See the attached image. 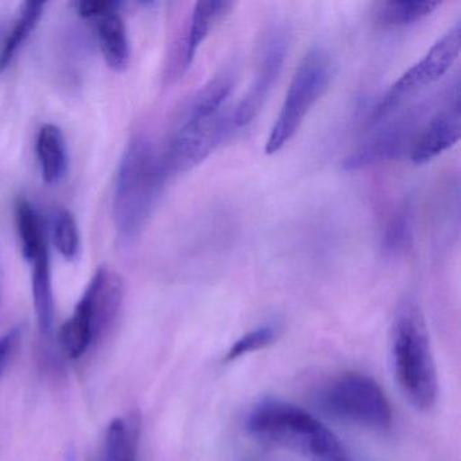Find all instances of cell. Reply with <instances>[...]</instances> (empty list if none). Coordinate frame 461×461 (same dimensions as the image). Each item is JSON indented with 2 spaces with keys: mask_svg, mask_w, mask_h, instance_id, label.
<instances>
[{
  "mask_svg": "<svg viewBox=\"0 0 461 461\" xmlns=\"http://www.w3.org/2000/svg\"><path fill=\"white\" fill-rule=\"evenodd\" d=\"M120 7H115L93 20L102 55L107 66L117 72L125 71L131 60L128 32L120 15Z\"/></svg>",
  "mask_w": 461,
  "mask_h": 461,
  "instance_id": "obj_11",
  "label": "cell"
},
{
  "mask_svg": "<svg viewBox=\"0 0 461 461\" xmlns=\"http://www.w3.org/2000/svg\"><path fill=\"white\" fill-rule=\"evenodd\" d=\"M233 129V114L225 107L210 115L187 113L161 156L167 176L183 174L203 163Z\"/></svg>",
  "mask_w": 461,
  "mask_h": 461,
  "instance_id": "obj_6",
  "label": "cell"
},
{
  "mask_svg": "<svg viewBox=\"0 0 461 461\" xmlns=\"http://www.w3.org/2000/svg\"><path fill=\"white\" fill-rule=\"evenodd\" d=\"M288 47H290V40H288L287 32L280 26L271 29L264 37L260 52H258L255 77L247 94L237 104L236 112L233 113V122L236 128L249 125L260 114L285 68Z\"/></svg>",
  "mask_w": 461,
  "mask_h": 461,
  "instance_id": "obj_8",
  "label": "cell"
},
{
  "mask_svg": "<svg viewBox=\"0 0 461 461\" xmlns=\"http://www.w3.org/2000/svg\"><path fill=\"white\" fill-rule=\"evenodd\" d=\"M412 242V209L410 203L402 204L395 210L385 226L383 236V250L387 255H403Z\"/></svg>",
  "mask_w": 461,
  "mask_h": 461,
  "instance_id": "obj_21",
  "label": "cell"
},
{
  "mask_svg": "<svg viewBox=\"0 0 461 461\" xmlns=\"http://www.w3.org/2000/svg\"><path fill=\"white\" fill-rule=\"evenodd\" d=\"M80 17L85 20L93 21L99 15L110 12V10L120 7V2H113V0H83L79 4L75 5Z\"/></svg>",
  "mask_w": 461,
  "mask_h": 461,
  "instance_id": "obj_24",
  "label": "cell"
},
{
  "mask_svg": "<svg viewBox=\"0 0 461 461\" xmlns=\"http://www.w3.org/2000/svg\"><path fill=\"white\" fill-rule=\"evenodd\" d=\"M234 85H236V75L231 69L226 68L218 72L194 96L188 107V114L210 115L220 112L225 107Z\"/></svg>",
  "mask_w": 461,
  "mask_h": 461,
  "instance_id": "obj_19",
  "label": "cell"
},
{
  "mask_svg": "<svg viewBox=\"0 0 461 461\" xmlns=\"http://www.w3.org/2000/svg\"><path fill=\"white\" fill-rule=\"evenodd\" d=\"M248 430L269 444L293 450L310 461H350L344 445L302 407L279 399H266L253 407Z\"/></svg>",
  "mask_w": 461,
  "mask_h": 461,
  "instance_id": "obj_2",
  "label": "cell"
},
{
  "mask_svg": "<svg viewBox=\"0 0 461 461\" xmlns=\"http://www.w3.org/2000/svg\"><path fill=\"white\" fill-rule=\"evenodd\" d=\"M461 136L460 85L456 80L441 109L420 129L410 158L414 164H426L457 144Z\"/></svg>",
  "mask_w": 461,
  "mask_h": 461,
  "instance_id": "obj_10",
  "label": "cell"
},
{
  "mask_svg": "<svg viewBox=\"0 0 461 461\" xmlns=\"http://www.w3.org/2000/svg\"><path fill=\"white\" fill-rule=\"evenodd\" d=\"M140 418L131 414L110 423L104 447L96 461H137L139 458Z\"/></svg>",
  "mask_w": 461,
  "mask_h": 461,
  "instance_id": "obj_14",
  "label": "cell"
},
{
  "mask_svg": "<svg viewBox=\"0 0 461 461\" xmlns=\"http://www.w3.org/2000/svg\"><path fill=\"white\" fill-rule=\"evenodd\" d=\"M17 225L23 258L33 261L42 248L47 247V236L41 220L31 202L21 199L17 203Z\"/></svg>",
  "mask_w": 461,
  "mask_h": 461,
  "instance_id": "obj_20",
  "label": "cell"
},
{
  "mask_svg": "<svg viewBox=\"0 0 461 461\" xmlns=\"http://www.w3.org/2000/svg\"><path fill=\"white\" fill-rule=\"evenodd\" d=\"M439 2L434 0H393L380 5L376 21L384 28H404L425 20L436 12Z\"/></svg>",
  "mask_w": 461,
  "mask_h": 461,
  "instance_id": "obj_18",
  "label": "cell"
},
{
  "mask_svg": "<svg viewBox=\"0 0 461 461\" xmlns=\"http://www.w3.org/2000/svg\"><path fill=\"white\" fill-rule=\"evenodd\" d=\"M233 6V2H225V0H215V2L210 0V2H198L195 5L185 45H183L182 66H180L183 71L193 64L199 48L209 37L210 32L231 12Z\"/></svg>",
  "mask_w": 461,
  "mask_h": 461,
  "instance_id": "obj_12",
  "label": "cell"
},
{
  "mask_svg": "<svg viewBox=\"0 0 461 461\" xmlns=\"http://www.w3.org/2000/svg\"><path fill=\"white\" fill-rule=\"evenodd\" d=\"M36 149L42 179L48 185H58L68 169V153L61 129L50 123L42 126L37 137Z\"/></svg>",
  "mask_w": 461,
  "mask_h": 461,
  "instance_id": "obj_13",
  "label": "cell"
},
{
  "mask_svg": "<svg viewBox=\"0 0 461 461\" xmlns=\"http://www.w3.org/2000/svg\"><path fill=\"white\" fill-rule=\"evenodd\" d=\"M96 341H98V336L94 326L90 304L87 299L82 296L74 315L61 328V347L69 358H79Z\"/></svg>",
  "mask_w": 461,
  "mask_h": 461,
  "instance_id": "obj_16",
  "label": "cell"
},
{
  "mask_svg": "<svg viewBox=\"0 0 461 461\" xmlns=\"http://www.w3.org/2000/svg\"><path fill=\"white\" fill-rule=\"evenodd\" d=\"M17 339V330H12L6 336L0 337V374H2V369H4L5 364H6Z\"/></svg>",
  "mask_w": 461,
  "mask_h": 461,
  "instance_id": "obj_25",
  "label": "cell"
},
{
  "mask_svg": "<svg viewBox=\"0 0 461 461\" xmlns=\"http://www.w3.org/2000/svg\"><path fill=\"white\" fill-rule=\"evenodd\" d=\"M53 242L56 249L66 260H75L79 255V229L74 215L68 210L61 209L56 212L55 222H53Z\"/></svg>",
  "mask_w": 461,
  "mask_h": 461,
  "instance_id": "obj_22",
  "label": "cell"
},
{
  "mask_svg": "<svg viewBox=\"0 0 461 461\" xmlns=\"http://www.w3.org/2000/svg\"><path fill=\"white\" fill-rule=\"evenodd\" d=\"M276 328L272 325L261 326V328L250 330L249 333L244 334L241 339H237L230 349L226 353L225 361L239 360L249 353L258 352L263 348L268 347L276 339Z\"/></svg>",
  "mask_w": 461,
  "mask_h": 461,
  "instance_id": "obj_23",
  "label": "cell"
},
{
  "mask_svg": "<svg viewBox=\"0 0 461 461\" xmlns=\"http://www.w3.org/2000/svg\"><path fill=\"white\" fill-rule=\"evenodd\" d=\"M44 2H25L21 5L20 14L7 31L4 45L0 48V74L9 68L21 47L33 33L44 14Z\"/></svg>",
  "mask_w": 461,
  "mask_h": 461,
  "instance_id": "obj_17",
  "label": "cell"
},
{
  "mask_svg": "<svg viewBox=\"0 0 461 461\" xmlns=\"http://www.w3.org/2000/svg\"><path fill=\"white\" fill-rule=\"evenodd\" d=\"M461 50L460 21L433 45L417 64L407 69L383 96L372 114L374 125L387 120L410 96L438 82L457 60Z\"/></svg>",
  "mask_w": 461,
  "mask_h": 461,
  "instance_id": "obj_7",
  "label": "cell"
},
{
  "mask_svg": "<svg viewBox=\"0 0 461 461\" xmlns=\"http://www.w3.org/2000/svg\"><path fill=\"white\" fill-rule=\"evenodd\" d=\"M168 179L161 156L145 137L129 142L115 182L113 215L118 237L131 242L147 228Z\"/></svg>",
  "mask_w": 461,
  "mask_h": 461,
  "instance_id": "obj_1",
  "label": "cell"
},
{
  "mask_svg": "<svg viewBox=\"0 0 461 461\" xmlns=\"http://www.w3.org/2000/svg\"><path fill=\"white\" fill-rule=\"evenodd\" d=\"M330 56L323 48L314 47L302 59L285 94L279 115L266 144L267 155L282 150L294 139L304 118L322 98L331 79Z\"/></svg>",
  "mask_w": 461,
  "mask_h": 461,
  "instance_id": "obj_5",
  "label": "cell"
},
{
  "mask_svg": "<svg viewBox=\"0 0 461 461\" xmlns=\"http://www.w3.org/2000/svg\"><path fill=\"white\" fill-rule=\"evenodd\" d=\"M321 409L344 422L372 430L393 423V410L376 380L360 372H345L329 380L318 393Z\"/></svg>",
  "mask_w": 461,
  "mask_h": 461,
  "instance_id": "obj_4",
  "label": "cell"
},
{
  "mask_svg": "<svg viewBox=\"0 0 461 461\" xmlns=\"http://www.w3.org/2000/svg\"><path fill=\"white\" fill-rule=\"evenodd\" d=\"M32 291H33L34 309L40 330L50 333L55 320V299H53L52 275H50V250L47 247L40 250L33 261Z\"/></svg>",
  "mask_w": 461,
  "mask_h": 461,
  "instance_id": "obj_15",
  "label": "cell"
},
{
  "mask_svg": "<svg viewBox=\"0 0 461 461\" xmlns=\"http://www.w3.org/2000/svg\"><path fill=\"white\" fill-rule=\"evenodd\" d=\"M391 363L407 401L420 411L433 409L438 396L436 364L422 312L406 303L391 328Z\"/></svg>",
  "mask_w": 461,
  "mask_h": 461,
  "instance_id": "obj_3",
  "label": "cell"
},
{
  "mask_svg": "<svg viewBox=\"0 0 461 461\" xmlns=\"http://www.w3.org/2000/svg\"><path fill=\"white\" fill-rule=\"evenodd\" d=\"M420 109L398 115L393 120H384L376 123L377 131L361 142L360 147L348 156L344 161L347 169H360L383 161L393 160L411 150L420 129Z\"/></svg>",
  "mask_w": 461,
  "mask_h": 461,
  "instance_id": "obj_9",
  "label": "cell"
}]
</instances>
